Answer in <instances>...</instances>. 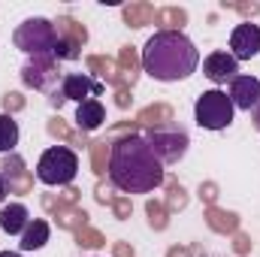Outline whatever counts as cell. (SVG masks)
<instances>
[{"label": "cell", "instance_id": "18", "mask_svg": "<svg viewBox=\"0 0 260 257\" xmlns=\"http://www.w3.org/2000/svg\"><path fill=\"white\" fill-rule=\"evenodd\" d=\"M0 257H24L21 251H0Z\"/></svg>", "mask_w": 260, "mask_h": 257}, {"label": "cell", "instance_id": "9", "mask_svg": "<svg viewBox=\"0 0 260 257\" xmlns=\"http://www.w3.org/2000/svg\"><path fill=\"white\" fill-rule=\"evenodd\" d=\"M100 94H103V85L97 79H91L88 73H67L61 82V100L85 103V100H97Z\"/></svg>", "mask_w": 260, "mask_h": 257}, {"label": "cell", "instance_id": "11", "mask_svg": "<svg viewBox=\"0 0 260 257\" xmlns=\"http://www.w3.org/2000/svg\"><path fill=\"white\" fill-rule=\"evenodd\" d=\"M203 76L215 85H224V82H233L239 76V61L230 55V52H212L203 58Z\"/></svg>", "mask_w": 260, "mask_h": 257}, {"label": "cell", "instance_id": "7", "mask_svg": "<svg viewBox=\"0 0 260 257\" xmlns=\"http://www.w3.org/2000/svg\"><path fill=\"white\" fill-rule=\"evenodd\" d=\"M233 115H236V109H233L227 91H221V88L203 91L194 103V118L203 130H227L233 124Z\"/></svg>", "mask_w": 260, "mask_h": 257}, {"label": "cell", "instance_id": "12", "mask_svg": "<svg viewBox=\"0 0 260 257\" xmlns=\"http://www.w3.org/2000/svg\"><path fill=\"white\" fill-rule=\"evenodd\" d=\"M30 221H34V218H30V209H27L24 203H9V206H3V212H0V230L9 233V236H21Z\"/></svg>", "mask_w": 260, "mask_h": 257}, {"label": "cell", "instance_id": "2", "mask_svg": "<svg viewBox=\"0 0 260 257\" xmlns=\"http://www.w3.org/2000/svg\"><path fill=\"white\" fill-rule=\"evenodd\" d=\"M200 67V52L182 30H157L142 46V70L157 82H182Z\"/></svg>", "mask_w": 260, "mask_h": 257}, {"label": "cell", "instance_id": "6", "mask_svg": "<svg viewBox=\"0 0 260 257\" xmlns=\"http://www.w3.org/2000/svg\"><path fill=\"white\" fill-rule=\"evenodd\" d=\"M145 142L151 145L154 157H157L164 167H170V164H179V160L188 154L191 136H188V130L182 127V124L167 121V124H157V127L148 130V133H145Z\"/></svg>", "mask_w": 260, "mask_h": 257}, {"label": "cell", "instance_id": "8", "mask_svg": "<svg viewBox=\"0 0 260 257\" xmlns=\"http://www.w3.org/2000/svg\"><path fill=\"white\" fill-rule=\"evenodd\" d=\"M230 55L236 61H251L260 55V24H236L230 34Z\"/></svg>", "mask_w": 260, "mask_h": 257}, {"label": "cell", "instance_id": "4", "mask_svg": "<svg viewBox=\"0 0 260 257\" xmlns=\"http://www.w3.org/2000/svg\"><path fill=\"white\" fill-rule=\"evenodd\" d=\"M21 82L24 88H34L40 94H46L55 106L61 103V82H64V73H61V61L55 55H46V58H27L21 67Z\"/></svg>", "mask_w": 260, "mask_h": 257}, {"label": "cell", "instance_id": "3", "mask_svg": "<svg viewBox=\"0 0 260 257\" xmlns=\"http://www.w3.org/2000/svg\"><path fill=\"white\" fill-rule=\"evenodd\" d=\"M12 43L27 58H46V55H55V49L61 43V34H58V27L49 18H24L15 27Z\"/></svg>", "mask_w": 260, "mask_h": 257}, {"label": "cell", "instance_id": "14", "mask_svg": "<svg viewBox=\"0 0 260 257\" xmlns=\"http://www.w3.org/2000/svg\"><path fill=\"white\" fill-rule=\"evenodd\" d=\"M103 121H106V109H103L100 100H85V103H79V109H76V124L82 130H97Z\"/></svg>", "mask_w": 260, "mask_h": 257}, {"label": "cell", "instance_id": "15", "mask_svg": "<svg viewBox=\"0 0 260 257\" xmlns=\"http://www.w3.org/2000/svg\"><path fill=\"white\" fill-rule=\"evenodd\" d=\"M18 145V121L6 112H0V154L12 151Z\"/></svg>", "mask_w": 260, "mask_h": 257}, {"label": "cell", "instance_id": "16", "mask_svg": "<svg viewBox=\"0 0 260 257\" xmlns=\"http://www.w3.org/2000/svg\"><path fill=\"white\" fill-rule=\"evenodd\" d=\"M6 194H9V188H6V176H0V203L6 200Z\"/></svg>", "mask_w": 260, "mask_h": 257}, {"label": "cell", "instance_id": "5", "mask_svg": "<svg viewBox=\"0 0 260 257\" xmlns=\"http://www.w3.org/2000/svg\"><path fill=\"white\" fill-rule=\"evenodd\" d=\"M79 173V157L76 151H70L64 145H52L40 154L37 160V179L49 188H64L76 179Z\"/></svg>", "mask_w": 260, "mask_h": 257}, {"label": "cell", "instance_id": "10", "mask_svg": "<svg viewBox=\"0 0 260 257\" xmlns=\"http://www.w3.org/2000/svg\"><path fill=\"white\" fill-rule=\"evenodd\" d=\"M233 109H242V112H254L260 106V79L257 76H236L230 82V91H227Z\"/></svg>", "mask_w": 260, "mask_h": 257}, {"label": "cell", "instance_id": "13", "mask_svg": "<svg viewBox=\"0 0 260 257\" xmlns=\"http://www.w3.org/2000/svg\"><path fill=\"white\" fill-rule=\"evenodd\" d=\"M49 236H52V227H49V221H43V218H34L27 227H24V233H21V251H40L46 242H49Z\"/></svg>", "mask_w": 260, "mask_h": 257}, {"label": "cell", "instance_id": "1", "mask_svg": "<svg viewBox=\"0 0 260 257\" xmlns=\"http://www.w3.org/2000/svg\"><path fill=\"white\" fill-rule=\"evenodd\" d=\"M167 179L164 164L154 157L145 136L130 133L112 142L109 151V182L121 194H151Z\"/></svg>", "mask_w": 260, "mask_h": 257}, {"label": "cell", "instance_id": "17", "mask_svg": "<svg viewBox=\"0 0 260 257\" xmlns=\"http://www.w3.org/2000/svg\"><path fill=\"white\" fill-rule=\"evenodd\" d=\"M251 118H254V127H257V133H260V106L251 112Z\"/></svg>", "mask_w": 260, "mask_h": 257}]
</instances>
